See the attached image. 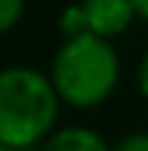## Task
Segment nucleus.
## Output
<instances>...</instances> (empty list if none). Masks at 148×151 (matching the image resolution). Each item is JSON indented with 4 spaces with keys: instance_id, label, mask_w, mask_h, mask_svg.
Masks as SVG:
<instances>
[{
    "instance_id": "6",
    "label": "nucleus",
    "mask_w": 148,
    "mask_h": 151,
    "mask_svg": "<svg viewBox=\"0 0 148 151\" xmlns=\"http://www.w3.org/2000/svg\"><path fill=\"white\" fill-rule=\"evenodd\" d=\"M23 6L26 0H0V35L18 26V20L23 18Z\"/></svg>"
},
{
    "instance_id": "2",
    "label": "nucleus",
    "mask_w": 148,
    "mask_h": 151,
    "mask_svg": "<svg viewBox=\"0 0 148 151\" xmlns=\"http://www.w3.org/2000/svg\"><path fill=\"white\" fill-rule=\"evenodd\" d=\"M50 78L64 105L96 108L119 84V55L108 38L93 32L67 38L52 58Z\"/></svg>"
},
{
    "instance_id": "3",
    "label": "nucleus",
    "mask_w": 148,
    "mask_h": 151,
    "mask_svg": "<svg viewBox=\"0 0 148 151\" xmlns=\"http://www.w3.org/2000/svg\"><path fill=\"white\" fill-rule=\"evenodd\" d=\"M84 15H87V29L99 38H116L131 26L137 18V9L131 0H81Z\"/></svg>"
},
{
    "instance_id": "10",
    "label": "nucleus",
    "mask_w": 148,
    "mask_h": 151,
    "mask_svg": "<svg viewBox=\"0 0 148 151\" xmlns=\"http://www.w3.org/2000/svg\"><path fill=\"white\" fill-rule=\"evenodd\" d=\"M0 151H20V148H12V145H3L0 142Z\"/></svg>"
},
{
    "instance_id": "1",
    "label": "nucleus",
    "mask_w": 148,
    "mask_h": 151,
    "mask_svg": "<svg viewBox=\"0 0 148 151\" xmlns=\"http://www.w3.org/2000/svg\"><path fill=\"white\" fill-rule=\"evenodd\" d=\"M58 96L52 78L32 67L0 70V142L32 148L47 139L58 119Z\"/></svg>"
},
{
    "instance_id": "9",
    "label": "nucleus",
    "mask_w": 148,
    "mask_h": 151,
    "mask_svg": "<svg viewBox=\"0 0 148 151\" xmlns=\"http://www.w3.org/2000/svg\"><path fill=\"white\" fill-rule=\"evenodd\" d=\"M134 3V9H137V18L148 20V0H131Z\"/></svg>"
},
{
    "instance_id": "7",
    "label": "nucleus",
    "mask_w": 148,
    "mask_h": 151,
    "mask_svg": "<svg viewBox=\"0 0 148 151\" xmlns=\"http://www.w3.org/2000/svg\"><path fill=\"white\" fill-rule=\"evenodd\" d=\"M111 151H148V131H137V134L122 137Z\"/></svg>"
},
{
    "instance_id": "5",
    "label": "nucleus",
    "mask_w": 148,
    "mask_h": 151,
    "mask_svg": "<svg viewBox=\"0 0 148 151\" xmlns=\"http://www.w3.org/2000/svg\"><path fill=\"white\" fill-rule=\"evenodd\" d=\"M58 29H61L67 38H75V35H84V32H90V29H87V15H84V6H81V3L67 6V9L61 12Z\"/></svg>"
},
{
    "instance_id": "8",
    "label": "nucleus",
    "mask_w": 148,
    "mask_h": 151,
    "mask_svg": "<svg viewBox=\"0 0 148 151\" xmlns=\"http://www.w3.org/2000/svg\"><path fill=\"white\" fill-rule=\"evenodd\" d=\"M137 81H139V93L148 99V52L142 55V61H139V73H137Z\"/></svg>"
},
{
    "instance_id": "4",
    "label": "nucleus",
    "mask_w": 148,
    "mask_h": 151,
    "mask_svg": "<svg viewBox=\"0 0 148 151\" xmlns=\"http://www.w3.org/2000/svg\"><path fill=\"white\" fill-rule=\"evenodd\" d=\"M41 151H111L108 142L102 139V134L93 128H81V125H70V128H58L52 131Z\"/></svg>"
}]
</instances>
